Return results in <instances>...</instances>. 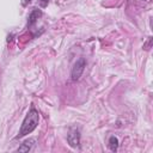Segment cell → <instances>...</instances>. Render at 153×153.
I'll list each match as a JSON object with an SVG mask.
<instances>
[{
	"mask_svg": "<svg viewBox=\"0 0 153 153\" xmlns=\"http://www.w3.org/2000/svg\"><path fill=\"white\" fill-rule=\"evenodd\" d=\"M35 142H36V139H29V140H25V141L19 146L18 152H29V151L32 148V146L35 145Z\"/></svg>",
	"mask_w": 153,
	"mask_h": 153,
	"instance_id": "5",
	"label": "cell"
},
{
	"mask_svg": "<svg viewBox=\"0 0 153 153\" xmlns=\"http://www.w3.org/2000/svg\"><path fill=\"white\" fill-rule=\"evenodd\" d=\"M67 142L69 143L71 147L73 148H76L79 147V143H80V133L78 130V128L75 127H72L67 134Z\"/></svg>",
	"mask_w": 153,
	"mask_h": 153,
	"instance_id": "3",
	"label": "cell"
},
{
	"mask_svg": "<svg viewBox=\"0 0 153 153\" xmlns=\"http://www.w3.org/2000/svg\"><path fill=\"white\" fill-rule=\"evenodd\" d=\"M85 67H86V60L84 57H80L79 60H76V62L74 63V66L72 68V73H71V78L73 81H76L80 79Z\"/></svg>",
	"mask_w": 153,
	"mask_h": 153,
	"instance_id": "2",
	"label": "cell"
},
{
	"mask_svg": "<svg viewBox=\"0 0 153 153\" xmlns=\"http://www.w3.org/2000/svg\"><path fill=\"white\" fill-rule=\"evenodd\" d=\"M151 42H152V38L149 37V38H148V42L143 45V48H145V49H149V47H151Z\"/></svg>",
	"mask_w": 153,
	"mask_h": 153,
	"instance_id": "8",
	"label": "cell"
},
{
	"mask_svg": "<svg viewBox=\"0 0 153 153\" xmlns=\"http://www.w3.org/2000/svg\"><path fill=\"white\" fill-rule=\"evenodd\" d=\"M49 1H50V0H38V2H39V5H41V7H47V6H48V4H49Z\"/></svg>",
	"mask_w": 153,
	"mask_h": 153,
	"instance_id": "7",
	"label": "cell"
},
{
	"mask_svg": "<svg viewBox=\"0 0 153 153\" xmlns=\"http://www.w3.org/2000/svg\"><path fill=\"white\" fill-rule=\"evenodd\" d=\"M108 145H109V148H110L112 152H116L117 148H118V140H117V137H116V136H110Z\"/></svg>",
	"mask_w": 153,
	"mask_h": 153,
	"instance_id": "6",
	"label": "cell"
},
{
	"mask_svg": "<svg viewBox=\"0 0 153 153\" xmlns=\"http://www.w3.org/2000/svg\"><path fill=\"white\" fill-rule=\"evenodd\" d=\"M41 16H42V11H41V10H37V8L32 10V12H31V13H30V16H29L27 26H29V27H30V26H32V25L37 22V19H38Z\"/></svg>",
	"mask_w": 153,
	"mask_h": 153,
	"instance_id": "4",
	"label": "cell"
},
{
	"mask_svg": "<svg viewBox=\"0 0 153 153\" xmlns=\"http://www.w3.org/2000/svg\"><path fill=\"white\" fill-rule=\"evenodd\" d=\"M31 2V0H22V5L23 6H26V5H29Z\"/></svg>",
	"mask_w": 153,
	"mask_h": 153,
	"instance_id": "9",
	"label": "cell"
},
{
	"mask_svg": "<svg viewBox=\"0 0 153 153\" xmlns=\"http://www.w3.org/2000/svg\"><path fill=\"white\" fill-rule=\"evenodd\" d=\"M38 121H39L38 111L32 108V109L26 114V116H25V118H24V121H23V123H22V127H20V129H19V133H18V135H17V139L23 137V136H25V135H27V134H31V133L36 129V127H37V124H38Z\"/></svg>",
	"mask_w": 153,
	"mask_h": 153,
	"instance_id": "1",
	"label": "cell"
}]
</instances>
